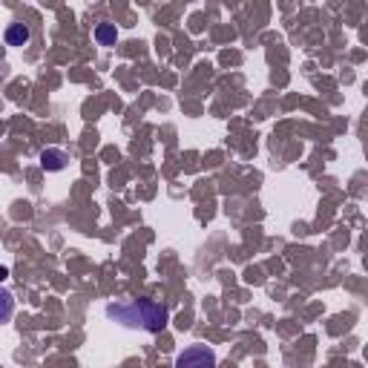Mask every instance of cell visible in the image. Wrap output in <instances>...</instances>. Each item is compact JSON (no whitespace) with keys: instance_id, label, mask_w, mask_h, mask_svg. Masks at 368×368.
<instances>
[{"instance_id":"2","label":"cell","mask_w":368,"mask_h":368,"mask_svg":"<svg viewBox=\"0 0 368 368\" xmlns=\"http://www.w3.org/2000/svg\"><path fill=\"white\" fill-rule=\"evenodd\" d=\"M176 362H179L181 368H190V365H213V362H216V357H213L207 348H190V351H184Z\"/></svg>"},{"instance_id":"1","label":"cell","mask_w":368,"mask_h":368,"mask_svg":"<svg viewBox=\"0 0 368 368\" xmlns=\"http://www.w3.org/2000/svg\"><path fill=\"white\" fill-rule=\"evenodd\" d=\"M109 317L121 319L124 325L130 328H144L150 334H159L161 328L167 325V311L161 305L150 302V299H135L130 305H109Z\"/></svg>"},{"instance_id":"3","label":"cell","mask_w":368,"mask_h":368,"mask_svg":"<svg viewBox=\"0 0 368 368\" xmlns=\"http://www.w3.org/2000/svg\"><path fill=\"white\" fill-rule=\"evenodd\" d=\"M41 164H44L49 173H58V170H64V167H66V152H61V150H44V152H41Z\"/></svg>"},{"instance_id":"5","label":"cell","mask_w":368,"mask_h":368,"mask_svg":"<svg viewBox=\"0 0 368 368\" xmlns=\"http://www.w3.org/2000/svg\"><path fill=\"white\" fill-rule=\"evenodd\" d=\"M95 41L101 46H112L118 41V29L112 23H101V26H95Z\"/></svg>"},{"instance_id":"4","label":"cell","mask_w":368,"mask_h":368,"mask_svg":"<svg viewBox=\"0 0 368 368\" xmlns=\"http://www.w3.org/2000/svg\"><path fill=\"white\" fill-rule=\"evenodd\" d=\"M6 44L9 46H23V44H29V29L23 26V23H12L6 29Z\"/></svg>"}]
</instances>
